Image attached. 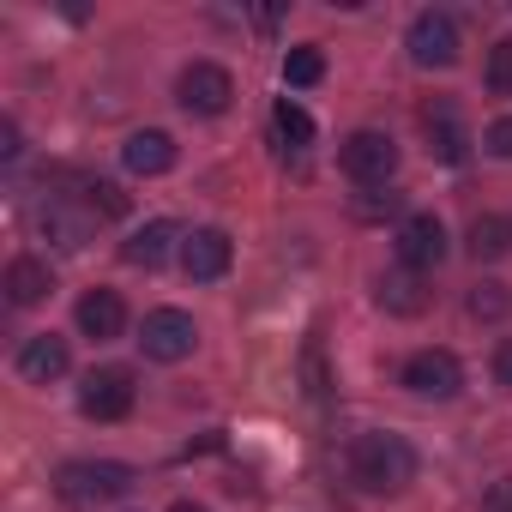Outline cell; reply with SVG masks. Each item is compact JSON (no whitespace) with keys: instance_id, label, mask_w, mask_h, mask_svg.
I'll use <instances>...</instances> for the list:
<instances>
[{"instance_id":"obj_1","label":"cell","mask_w":512,"mask_h":512,"mask_svg":"<svg viewBox=\"0 0 512 512\" xmlns=\"http://www.w3.org/2000/svg\"><path fill=\"white\" fill-rule=\"evenodd\" d=\"M350 476L368 494H404L416 482V452L404 434H362L350 446Z\"/></svg>"},{"instance_id":"obj_2","label":"cell","mask_w":512,"mask_h":512,"mask_svg":"<svg viewBox=\"0 0 512 512\" xmlns=\"http://www.w3.org/2000/svg\"><path fill=\"white\" fill-rule=\"evenodd\" d=\"M55 494H61L67 506L91 512V506H109V500L133 494V470H127V464H115V458H79V464H61Z\"/></svg>"},{"instance_id":"obj_3","label":"cell","mask_w":512,"mask_h":512,"mask_svg":"<svg viewBox=\"0 0 512 512\" xmlns=\"http://www.w3.org/2000/svg\"><path fill=\"white\" fill-rule=\"evenodd\" d=\"M338 163H344L350 181H362V187H386L392 169H398V145H392V133L362 127V133H350V139L338 145Z\"/></svg>"},{"instance_id":"obj_4","label":"cell","mask_w":512,"mask_h":512,"mask_svg":"<svg viewBox=\"0 0 512 512\" xmlns=\"http://www.w3.org/2000/svg\"><path fill=\"white\" fill-rule=\"evenodd\" d=\"M139 344H145L151 362H187L193 344H199V326H193V314H181V308H151L145 326H139Z\"/></svg>"},{"instance_id":"obj_5","label":"cell","mask_w":512,"mask_h":512,"mask_svg":"<svg viewBox=\"0 0 512 512\" xmlns=\"http://www.w3.org/2000/svg\"><path fill=\"white\" fill-rule=\"evenodd\" d=\"M404 49H410V61L416 67H452L458 61V25H452V13H416L410 19V31H404Z\"/></svg>"},{"instance_id":"obj_6","label":"cell","mask_w":512,"mask_h":512,"mask_svg":"<svg viewBox=\"0 0 512 512\" xmlns=\"http://www.w3.org/2000/svg\"><path fill=\"white\" fill-rule=\"evenodd\" d=\"M133 398H139V386H133L127 368H91L85 386H79V410L91 422H121L133 410Z\"/></svg>"},{"instance_id":"obj_7","label":"cell","mask_w":512,"mask_h":512,"mask_svg":"<svg viewBox=\"0 0 512 512\" xmlns=\"http://www.w3.org/2000/svg\"><path fill=\"white\" fill-rule=\"evenodd\" d=\"M175 97H181V109H187V115H223V109H229V97H235V79H229L217 61H193V67L181 73Z\"/></svg>"},{"instance_id":"obj_8","label":"cell","mask_w":512,"mask_h":512,"mask_svg":"<svg viewBox=\"0 0 512 512\" xmlns=\"http://www.w3.org/2000/svg\"><path fill=\"white\" fill-rule=\"evenodd\" d=\"M404 386H410L416 398H458L464 368H458L452 350H416V356L404 362Z\"/></svg>"},{"instance_id":"obj_9","label":"cell","mask_w":512,"mask_h":512,"mask_svg":"<svg viewBox=\"0 0 512 512\" xmlns=\"http://www.w3.org/2000/svg\"><path fill=\"white\" fill-rule=\"evenodd\" d=\"M398 260H404L410 272H428V266L446 260V229H440L434 211H410V217L398 223Z\"/></svg>"},{"instance_id":"obj_10","label":"cell","mask_w":512,"mask_h":512,"mask_svg":"<svg viewBox=\"0 0 512 512\" xmlns=\"http://www.w3.org/2000/svg\"><path fill=\"white\" fill-rule=\"evenodd\" d=\"M229 260H235V241H229L223 229H193V235L181 241V266H187V278H193V284L223 278V272H229Z\"/></svg>"},{"instance_id":"obj_11","label":"cell","mask_w":512,"mask_h":512,"mask_svg":"<svg viewBox=\"0 0 512 512\" xmlns=\"http://www.w3.org/2000/svg\"><path fill=\"white\" fill-rule=\"evenodd\" d=\"M422 127H428V151H434L440 163H464V157H470V133H464V121H458V109H452L446 97L422 109Z\"/></svg>"},{"instance_id":"obj_12","label":"cell","mask_w":512,"mask_h":512,"mask_svg":"<svg viewBox=\"0 0 512 512\" xmlns=\"http://www.w3.org/2000/svg\"><path fill=\"white\" fill-rule=\"evenodd\" d=\"M67 338H55V332H37V338H25L19 344V374L25 380H37V386H49V380H61L67 374Z\"/></svg>"},{"instance_id":"obj_13","label":"cell","mask_w":512,"mask_h":512,"mask_svg":"<svg viewBox=\"0 0 512 512\" xmlns=\"http://www.w3.org/2000/svg\"><path fill=\"white\" fill-rule=\"evenodd\" d=\"M121 163H127L133 175H169V169H175V139H169L163 127H145V133H133V139L121 145Z\"/></svg>"},{"instance_id":"obj_14","label":"cell","mask_w":512,"mask_h":512,"mask_svg":"<svg viewBox=\"0 0 512 512\" xmlns=\"http://www.w3.org/2000/svg\"><path fill=\"white\" fill-rule=\"evenodd\" d=\"M121 326H127V308H121L115 290H85V296H79V332H85V338L109 344V338H121Z\"/></svg>"},{"instance_id":"obj_15","label":"cell","mask_w":512,"mask_h":512,"mask_svg":"<svg viewBox=\"0 0 512 512\" xmlns=\"http://www.w3.org/2000/svg\"><path fill=\"white\" fill-rule=\"evenodd\" d=\"M49 290H55V278H49L43 260H31V253H19V260L7 266V302L13 308H37Z\"/></svg>"},{"instance_id":"obj_16","label":"cell","mask_w":512,"mask_h":512,"mask_svg":"<svg viewBox=\"0 0 512 512\" xmlns=\"http://www.w3.org/2000/svg\"><path fill=\"white\" fill-rule=\"evenodd\" d=\"M175 241H181V229H175L169 217H157V223H145V229H133V241H127L121 253H127V266H163Z\"/></svg>"},{"instance_id":"obj_17","label":"cell","mask_w":512,"mask_h":512,"mask_svg":"<svg viewBox=\"0 0 512 512\" xmlns=\"http://www.w3.org/2000/svg\"><path fill=\"white\" fill-rule=\"evenodd\" d=\"M374 296H380L386 314H422V308H428V290H422V278H416L410 266H404V272H386Z\"/></svg>"},{"instance_id":"obj_18","label":"cell","mask_w":512,"mask_h":512,"mask_svg":"<svg viewBox=\"0 0 512 512\" xmlns=\"http://www.w3.org/2000/svg\"><path fill=\"white\" fill-rule=\"evenodd\" d=\"M43 229H49V241H61V247H85L91 217H85V211H67L61 199H49V205H43Z\"/></svg>"},{"instance_id":"obj_19","label":"cell","mask_w":512,"mask_h":512,"mask_svg":"<svg viewBox=\"0 0 512 512\" xmlns=\"http://www.w3.org/2000/svg\"><path fill=\"white\" fill-rule=\"evenodd\" d=\"M272 127L284 133V145H314V115H308L296 97H278V109H272Z\"/></svg>"},{"instance_id":"obj_20","label":"cell","mask_w":512,"mask_h":512,"mask_svg":"<svg viewBox=\"0 0 512 512\" xmlns=\"http://www.w3.org/2000/svg\"><path fill=\"white\" fill-rule=\"evenodd\" d=\"M326 79V55L320 49H290L284 55V85L290 91H308V85H320Z\"/></svg>"},{"instance_id":"obj_21","label":"cell","mask_w":512,"mask_h":512,"mask_svg":"<svg viewBox=\"0 0 512 512\" xmlns=\"http://www.w3.org/2000/svg\"><path fill=\"white\" fill-rule=\"evenodd\" d=\"M506 247H512V229L500 217H476L470 223V253H476V260H500Z\"/></svg>"},{"instance_id":"obj_22","label":"cell","mask_w":512,"mask_h":512,"mask_svg":"<svg viewBox=\"0 0 512 512\" xmlns=\"http://www.w3.org/2000/svg\"><path fill=\"white\" fill-rule=\"evenodd\" d=\"M85 211L91 217H121L127 211V193L115 181H85Z\"/></svg>"},{"instance_id":"obj_23","label":"cell","mask_w":512,"mask_h":512,"mask_svg":"<svg viewBox=\"0 0 512 512\" xmlns=\"http://www.w3.org/2000/svg\"><path fill=\"white\" fill-rule=\"evenodd\" d=\"M482 79H488L494 97H512V37H500V43L488 49V73H482Z\"/></svg>"},{"instance_id":"obj_24","label":"cell","mask_w":512,"mask_h":512,"mask_svg":"<svg viewBox=\"0 0 512 512\" xmlns=\"http://www.w3.org/2000/svg\"><path fill=\"white\" fill-rule=\"evenodd\" d=\"M506 308H512V296H506L500 284H476V290H470V314H476V320H500Z\"/></svg>"},{"instance_id":"obj_25","label":"cell","mask_w":512,"mask_h":512,"mask_svg":"<svg viewBox=\"0 0 512 512\" xmlns=\"http://www.w3.org/2000/svg\"><path fill=\"white\" fill-rule=\"evenodd\" d=\"M482 145H488L494 157H506V163H512V115H500V121L488 127V139H482Z\"/></svg>"},{"instance_id":"obj_26","label":"cell","mask_w":512,"mask_h":512,"mask_svg":"<svg viewBox=\"0 0 512 512\" xmlns=\"http://www.w3.org/2000/svg\"><path fill=\"white\" fill-rule=\"evenodd\" d=\"M482 512H512V476L488 482V494H482Z\"/></svg>"},{"instance_id":"obj_27","label":"cell","mask_w":512,"mask_h":512,"mask_svg":"<svg viewBox=\"0 0 512 512\" xmlns=\"http://www.w3.org/2000/svg\"><path fill=\"white\" fill-rule=\"evenodd\" d=\"M494 380H500V386L512 392V338H506V344L494 350Z\"/></svg>"},{"instance_id":"obj_28","label":"cell","mask_w":512,"mask_h":512,"mask_svg":"<svg viewBox=\"0 0 512 512\" xmlns=\"http://www.w3.org/2000/svg\"><path fill=\"white\" fill-rule=\"evenodd\" d=\"M19 151H25V139H19V121H7V127H0V157H7V163H13Z\"/></svg>"},{"instance_id":"obj_29","label":"cell","mask_w":512,"mask_h":512,"mask_svg":"<svg viewBox=\"0 0 512 512\" xmlns=\"http://www.w3.org/2000/svg\"><path fill=\"white\" fill-rule=\"evenodd\" d=\"M356 211H362V217H380V211H398V193H386V199H362Z\"/></svg>"},{"instance_id":"obj_30","label":"cell","mask_w":512,"mask_h":512,"mask_svg":"<svg viewBox=\"0 0 512 512\" xmlns=\"http://www.w3.org/2000/svg\"><path fill=\"white\" fill-rule=\"evenodd\" d=\"M169 512H205V506H193V500H175V506H169Z\"/></svg>"}]
</instances>
